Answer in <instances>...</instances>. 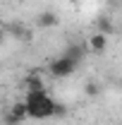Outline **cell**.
Listing matches in <instances>:
<instances>
[{
	"label": "cell",
	"instance_id": "cell-5",
	"mask_svg": "<svg viewBox=\"0 0 122 125\" xmlns=\"http://www.w3.org/2000/svg\"><path fill=\"white\" fill-rule=\"evenodd\" d=\"M65 55L79 65V62L84 60V55H86V46H84V43H70V46H67V51H65Z\"/></svg>",
	"mask_w": 122,
	"mask_h": 125
},
{
	"label": "cell",
	"instance_id": "cell-3",
	"mask_svg": "<svg viewBox=\"0 0 122 125\" xmlns=\"http://www.w3.org/2000/svg\"><path fill=\"white\" fill-rule=\"evenodd\" d=\"M58 24H60V15L53 12V10H43L41 15L36 17V27H38V29H53V27H58Z\"/></svg>",
	"mask_w": 122,
	"mask_h": 125
},
{
	"label": "cell",
	"instance_id": "cell-9",
	"mask_svg": "<svg viewBox=\"0 0 122 125\" xmlns=\"http://www.w3.org/2000/svg\"><path fill=\"white\" fill-rule=\"evenodd\" d=\"M98 29H101V34H113V22H110V19H108V17H101V19H98Z\"/></svg>",
	"mask_w": 122,
	"mask_h": 125
},
{
	"label": "cell",
	"instance_id": "cell-13",
	"mask_svg": "<svg viewBox=\"0 0 122 125\" xmlns=\"http://www.w3.org/2000/svg\"><path fill=\"white\" fill-rule=\"evenodd\" d=\"M0 41H2V29H0Z\"/></svg>",
	"mask_w": 122,
	"mask_h": 125
},
{
	"label": "cell",
	"instance_id": "cell-10",
	"mask_svg": "<svg viewBox=\"0 0 122 125\" xmlns=\"http://www.w3.org/2000/svg\"><path fill=\"white\" fill-rule=\"evenodd\" d=\"M84 92H86V96H98L101 87H98V82H86L84 84Z\"/></svg>",
	"mask_w": 122,
	"mask_h": 125
},
{
	"label": "cell",
	"instance_id": "cell-7",
	"mask_svg": "<svg viewBox=\"0 0 122 125\" xmlns=\"http://www.w3.org/2000/svg\"><path fill=\"white\" fill-rule=\"evenodd\" d=\"M24 82H26V92H43V89H46V87H43V79L38 77L36 72H31Z\"/></svg>",
	"mask_w": 122,
	"mask_h": 125
},
{
	"label": "cell",
	"instance_id": "cell-11",
	"mask_svg": "<svg viewBox=\"0 0 122 125\" xmlns=\"http://www.w3.org/2000/svg\"><path fill=\"white\" fill-rule=\"evenodd\" d=\"M62 115H67V106H62L60 101H55V115L53 118H62Z\"/></svg>",
	"mask_w": 122,
	"mask_h": 125
},
{
	"label": "cell",
	"instance_id": "cell-2",
	"mask_svg": "<svg viewBox=\"0 0 122 125\" xmlns=\"http://www.w3.org/2000/svg\"><path fill=\"white\" fill-rule=\"evenodd\" d=\"M48 70H50L53 77H70V75L77 70V62L70 60L67 55H60L58 60H53L50 65H48Z\"/></svg>",
	"mask_w": 122,
	"mask_h": 125
},
{
	"label": "cell",
	"instance_id": "cell-6",
	"mask_svg": "<svg viewBox=\"0 0 122 125\" xmlns=\"http://www.w3.org/2000/svg\"><path fill=\"white\" fill-rule=\"evenodd\" d=\"M10 115L15 118L17 123H22V120H26V118H29V113H26V104H24V101H17L15 106L10 108Z\"/></svg>",
	"mask_w": 122,
	"mask_h": 125
},
{
	"label": "cell",
	"instance_id": "cell-1",
	"mask_svg": "<svg viewBox=\"0 0 122 125\" xmlns=\"http://www.w3.org/2000/svg\"><path fill=\"white\" fill-rule=\"evenodd\" d=\"M26 113L34 120H46L55 115V99L43 89V92H26Z\"/></svg>",
	"mask_w": 122,
	"mask_h": 125
},
{
	"label": "cell",
	"instance_id": "cell-4",
	"mask_svg": "<svg viewBox=\"0 0 122 125\" xmlns=\"http://www.w3.org/2000/svg\"><path fill=\"white\" fill-rule=\"evenodd\" d=\"M86 43H89V48H91L93 53H105L108 36H105V34H101V31H96V34H91V39H89Z\"/></svg>",
	"mask_w": 122,
	"mask_h": 125
},
{
	"label": "cell",
	"instance_id": "cell-8",
	"mask_svg": "<svg viewBox=\"0 0 122 125\" xmlns=\"http://www.w3.org/2000/svg\"><path fill=\"white\" fill-rule=\"evenodd\" d=\"M10 34L15 36L17 41H22L24 34H26V24H22V22H12V24H10Z\"/></svg>",
	"mask_w": 122,
	"mask_h": 125
},
{
	"label": "cell",
	"instance_id": "cell-12",
	"mask_svg": "<svg viewBox=\"0 0 122 125\" xmlns=\"http://www.w3.org/2000/svg\"><path fill=\"white\" fill-rule=\"evenodd\" d=\"M31 39H34V31H31V29H26V34H24V39H22V43H29Z\"/></svg>",
	"mask_w": 122,
	"mask_h": 125
}]
</instances>
